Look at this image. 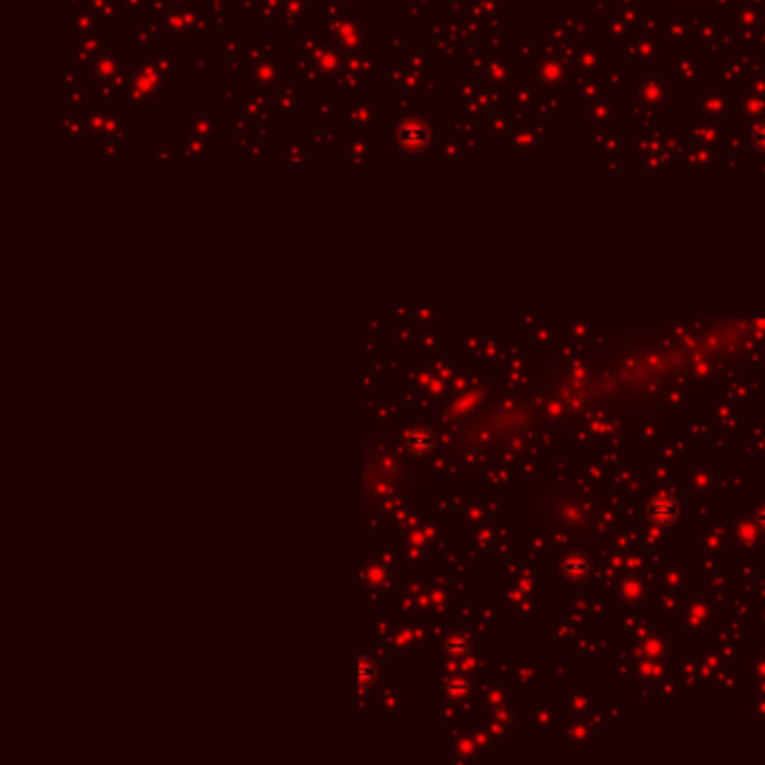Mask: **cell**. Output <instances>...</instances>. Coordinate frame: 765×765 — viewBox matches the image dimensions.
I'll list each match as a JSON object with an SVG mask.
<instances>
[{
  "label": "cell",
  "instance_id": "cell-1",
  "mask_svg": "<svg viewBox=\"0 0 765 765\" xmlns=\"http://www.w3.org/2000/svg\"><path fill=\"white\" fill-rule=\"evenodd\" d=\"M678 503L669 496H658L649 503V519L658 525H671L678 519Z\"/></svg>",
  "mask_w": 765,
  "mask_h": 765
}]
</instances>
